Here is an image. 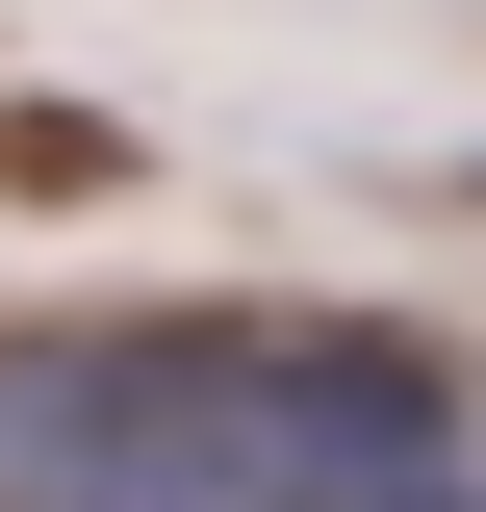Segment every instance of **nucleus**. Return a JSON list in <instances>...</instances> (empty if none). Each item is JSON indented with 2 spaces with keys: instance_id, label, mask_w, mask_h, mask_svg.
<instances>
[{
  "instance_id": "obj_1",
  "label": "nucleus",
  "mask_w": 486,
  "mask_h": 512,
  "mask_svg": "<svg viewBox=\"0 0 486 512\" xmlns=\"http://www.w3.org/2000/svg\"><path fill=\"white\" fill-rule=\"evenodd\" d=\"M0 512H282L256 308H52V333H0Z\"/></svg>"
}]
</instances>
